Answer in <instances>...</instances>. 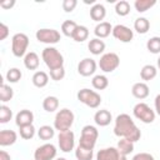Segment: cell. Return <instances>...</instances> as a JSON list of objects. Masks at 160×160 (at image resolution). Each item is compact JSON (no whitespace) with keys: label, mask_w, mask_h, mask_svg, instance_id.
Wrapping results in <instances>:
<instances>
[{"label":"cell","mask_w":160,"mask_h":160,"mask_svg":"<svg viewBox=\"0 0 160 160\" xmlns=\"http://www.w3.org/2000/svg\"><path fill=\"white\" fill-rule=\"evenodd\" d=\"M114 134L119 138L128 139L132 142L138 141L141 136V131L128 114H120L116 116L114 125Z\"/></svg>","instance_id":"6da1fadb"},{"label":"cell","mask_w":160,"mask_h":160,"mask_svg":"<svg viewBox=\"0 0 160 160\" xmlns=\"http://www.w3.org/2000/svg\"><path fill=\"white\" fill-rule=\"evenodd\" d=\"M41 58H42L45 65L50 70H54V69H58V68H62V65H64V58H62L61 52L56 48H52V46L45 48L42 50Z\"/></svg>","instance_id":"7a4b0ae2"},{"label":"cell","mask_w":160,"mask_h":160,"mask_svg":"<svg viewBox=\"0 0 160 160\" xmlns=\"http://www.w3.org/2000/svg\"><path fill=\"white\" fill-rule=\"evenodd\" d=\"M72 122H74V112L70 109L64 108L56 112L54 119V128L55 130H59V132L66 131L70 130Z\"/></svg>","instance_id":"3957f363"},{"label":"cell","mask_w":160,"mask_h":160,"mask_svg":"<svg viewBox=\"0 0 160 160\" xmlns=\"http://www.w3.org/2000/svg\"><path fill=\"white\" fill-rule=\"evenodd\" d=\"M98 136H99V131H98V129L95 126L85 125L82 128V130H81V136H80V140H79V145L81 148L94 150L96 140H98Z\"/></svg>","instance_id":"277c9868"},{"label":"cell","mask_w":160,"mask_h":160,"mask_svg":"<svg viewBox=\"0 0 160 160\" xmlns=\"http://www.w3.org/2000/svg\"><path fill=\"white\" fill-rule=\"evenodd\" d=\"M28 46H29V38L24 32H16L11 38V51L16 58L25 56L28 52Z\"/></svg>","instance_id":"5b68a950"},{"label":"cell","mask_w":160,"mask_h":160,"mask_svg":"<svg viewBox=\"0 0 160 160\" xmlns=\"http://www.w3.org/2000/svg\"><path fill=\"white\" fill-rule=\"evenodd\" d=\"M132 114L138 120L145 124H151L155 120V111L145 102H138L132 109Z\"/></svg>","instance_id":"8992f818"},{"label":"cell","mask_w":160,"mask_h":160,"mask_svg":"<svg viewBox=\"0 0 160 160\" xmlns=\"http://www.w3.org/2000/svg\"><path fill=\"white\" fill-rule=\"evenodd\" d=\"M78 100L80 102L85 104L86 106L91 108V109H95V108H98L101 104V96L96 91L90 90V89H81V90H79Z\"/></svg>","instance_id":"52a82bcc"},{"label":"cell","mask_w":160,"mask_h":160,"mask_svg":"<svg viewBox=\"0 0 160 160\" xmlns=\"http://www.w3.org/2000/svg\"><path fill=\"white\" fill-rule=\"evenodd\" d=\"M120 65V58L115 52H106L99 60V68L104 72H112Z\"/></svg>","instance_id":"ba28073f"},{"label":"cell","mask_w":160,"mask_h":160,"mask_svg":"<svg viewBox=\"0 0 160 160\" xmlns=\"http://www.w3.org/2000/svg\"><path fill=\"white\" fill-rule=\"evenodd\" d=\"M35 36L38 41L44 44H56L60 41V32L55 29H39Z\"/></svg>","instance_id":"9c48e42d"},{"label":"cell","mask_w":160,"mask_h":160,"mask_svg":"<svg viewBox=\"0 0 160 160\" xmlns=\"http://www.w3.org/2000/svg\"><path fill=\"white\" fill-rule=\"evenodd\" d=\"M58 142H59V148H60L61 151L70 152L75 146V135H74V132L71 130L59 132Z\"/></svg>","instance_id":"30bf717a"},{"label":"cell","mask_w":160,"mask_h":160,"mask_svg":"<svg viewBox=\"0 0 160 160\" xmlns=\"http://www.w3.org/2000/svg\"><path fill=\"white\" fill-rule=\"evenodd\" d=\"M56 148L52 144H44L34 152V160H52L56 156Z\"/></svg>","instance_id":"8fae6325"},{"label":"cell","mask_w":160,"mask_h":160,"mask_svg":"<svg viewBox=\"0 0 160 160\" xmlns=\"http://www.w3.org/2000/svg\"><path fill=\"white\" fill-rule=\"evenodd\" d=\"M111 34L116 40H119L121 42H130L132 40V38H134L132 30L130 28L125 26V25H121V24L115 25L112 28V32Z\"/></svg>","instance_id":"7c38bea8"},{"label":"cell","mask_w":160,"mask_h":160,"mask_svg":"<svg viewBox=\"0 0 160 160\" xmlns=\"http://www.w3.org/2000/svg\"><path fill=\"white\" fill-rule=\"evenodd\" d=\"M96 160H128L125 155H121L116 148H105L98 151Z\"/></svg>","instance_id":"4fadbf2b"},{"label":"cell","mask_w":160,"mask_h":160,"mask_svg":"<svg viewBox=\"0 0 160 160\" xmlns=\"http://www.w3.org/2000/svg\"><path fill=\"white\" fill-rule=\"evenodd\" d=\"M96 62L91 58H85L78 64V72L81 76H90L96 71Z\"/></svg>","instance_id":"5bb4252c"},{"label":"cell","mask_w":160,"mask_h":160,"mask_svg":"<svg viewBox=\"0 0 160 160\" xmlns=\"http://www.w3.org/2000/svg\"><path fill=\"white\" fill-rule=\"evenodd\" d=\"M32 121H34V114H32V111H30L28 109L20 110L15 116V122H16V125L19 128L26 126V125H31Z\"/></svg>","instance_id":"9a60e30c"},{"label":"cell","mask_w":160,"mask_h":160,"mask_svg":"<svg viewBox=\"0 0 160 160\" xmlns=\"http://www.w3.org/2000/svg\"><path fill=\"white\" fill-rule=\"evenodd\" d=\"M112 120V116H111V112L109 110H98L94 115V121L96 125L99 126H108Z\"/></svg>","instance_id":"2e32d148"},{"label":"cell","mask_w":160,"mask_h":160,"mask_svg":"<svg viewBox=\"0 0 160 160\" xmlns=\"http://www.w3.org/2000/svg\"><path fill=\"white\" fill-rule=\"evenodd\" d=\"M112 32V26L110 22L108 21H101L99 22L95 29H94V34L96 35L98 39H104V38H108L110 34Z\"/></svg>","instance_id":"e0dca14e"},{"label":"cell","mask_w":160,"mask_h":160,"mask_svg":"<svg viewBox=\"0 0 160 160\" xmlns=\"http://www.w3.org/2000/svg\"><path fill=\"white\" fill-rule=\"evenodd\" d=\"M16 139H18V135L14 130L5 129V130L0 131V145L1 146H10V145L15 144Z\"/></svg>","instance_id":"ac0fdd59"},{"label":"cell","mask_w":160,"mask_h":160,"mask_svg":"<svg viewBox=\"0 0 160 160\" xmlns=\"http://www.w3.org/2000/svg\"><path fill=\"white\" fill-rule=\"evenodd\" d=\"M131 94L136 98V99H145L149 96V86L145 82H135L131 88Z\"/></svg>","instance_id":"d6986e66"},{"label":"cell","mask_w":160,"mask_h":160,"mask_svg":"<svg viewBox=\"0 0 160 160\" xmlns=\"http://www.w3.org/2000/svg\"><path fill=\"white\" fill-rule=\"evenodd\" d=\"M40 60L36 52L34 51H29L25 56H24V65L28 70H36L39 68Z\"/></svg>","instance_id":"ffe728a7"},{"label":"cell","mask_w":160,"mask_h":160,"mask_svg":"<svg viewBox=\"0 0 160 160\" xmlns=\"http://www.w3.org/2000/svg\"><path fill=\"white\" fill-rule=\"evenodd\" d=\"M106 15V10H105V6L102 4H94L90 9V18L94 20V21H99L101 22V20H104Z\"/></svg>","instance_id":"44dd1931"},{"label":"cell","mask_w":160,"mask_h":160,"mask_svg":"<svg viewBox=\"0 0 160 160\" xmlns=\"http://www.w3.org/2000/svg\"><path fill=\"white\" fill-rule=\"evenodd\" d=\"M88 48H89V51L92 55H100L105 50V42L102 40H100V39H98V38H94V39H91L89 41Z\"/></svg>","instance_id":"7402d4cb"},{"label":"cell","mask_w":160,"mask_h":160,"mask_svg":"<svg viewBox=\"0 0 160 160\" xmlns=\"http://www.w3.org/2000/svg\"><path fill=\"white\" fill-rule=\"evenodd\" d=\"M116 149L119 150V152L121 155H129L130 152L134 151V142L128 140V139H124L121 138L119 141H118V145H116Z\"/></svg>","instance_id":"603a6c76"},{"label":"cell","mask_w":160,"mask_h":160,"mask_svg":"<svg viewBox=\"0 0 160 160\" xmlns=\"http://www.w3.org/2000/svg\"><path fill=\"white\" fill-rule=\"evenodd\" d=\"M156 74H158L156 68H155L154 65H150V64L144 65L142 69H141V71H140V76H141V79H142L144 81H150V80H152V79L156 76Z\"/></svg>","instance_id":"cb8c5ba5"},{"label":"cell","mask_w":160,"mask_h":160,"mask_svg":"<svg viewBox=\"0 0 160 160\" xmlns=\"http://www.w3.org/2000/svg\"><path fill=\"white\" fill-rule=\"evenodd\" d=\"M32 84L36 86V88H44L48 85L49 82V76L45 71H36L34 75H32Z\"/></svg>","instance_id":"d4e9b609"},{"label":"cell","mask_w":160,"mask_h":160,"mask_svg":"<svg viewBox=\"0 0 160 160\" xmlns=\"http://www.w3.org/2000/svg\"><path fill=\"white\" fill-rule=\"evenodd\" d=\"M42 108L48 112H54L59 108V99L56 96H46L42 100Z\"/></svg>","instance_id":"484cf974"},{"label":"cell","mask_w":160,"mask_h":160,"mask_svg":"<svg viewBox=\"0 0 160 160\" xmlns=\"http://www.w3.org/2000/svg\"><path fill=\"white\" fill-rule=\"evenodd\" d=\"M134 29L139 34H146L150 29V21L146 18H138L134 21Z\"/></svg>","instance_id":"4316f807"},{"label":"cell","mask_w":160,"mask_h":160,"mask_svg":"<svg viewBox=\"0 0 160 160\" xmlns=\"http://www.w3.org/2000/svg\"><path fill=\"white\" fill-rule=\"evenodd\" d=\"M89 38V30L86 26L84 25H78V28L75 29L74 34H72V39L78 42H82Z\"/></svg>","instance_id":"83f0119b"},{"label":"cell","mask_w":160,"mask_h":160,"mask_svg":"<svg viewBox=\"0 0 160 160\" xmlns=\"http://www.w3.org/2000/svg\"><path fill=\"white\" fill-rule=\"evenodd\" d=\"M91 84H92L94 89H96V90H104L109 85V79L105 75H95L92 78V80H91Z\"/></svg>","instance_id":"f1b7e54d"},{"label":"cell","mask_w":160,"mask_h":160,"mask_svg":"<svg viewBox=\"0 0 160 160\" xmlns=\"http://www.w3.org/2000/svg\"><path fill=\"white\" fill-rule=\"evenodd\" d=\"M75 156L78 160H92L94 150L85 149V148H81L80 145H78V148L75 150Z\"/></svg>","instance_id":"f546056e"},{"label":"cell","mask_w":160,"mask_h":160,"mask_svg":"<svg viewBox=\"0 0 160 160\" xmlns=\"http://www.w3.org/2000/svg\"><path fill=\"white\" fill-rule=\"evenodd\" d=\"M76 28H78V24H76L74 20H65V21L61 24V32H62L65 36L72 38V34H74V31H75Z\"/></svg>","instance_id":"4dcf8cb0"},{"label":"cell","mask_w":160,"mask_h":160,"mask_svg":"<svg viewBox=\"0 0 160 160\" xmlns=\"http://www.w3.org/2000/svg\"><path fill=\"white\" fill-rule=\"evenodd\" d=\"M54 135H55V130H54V128H51L49 125H42L38 130V136L41 140H50L54 138Z\"/></svg>","instance_id":"1f68e13d"},{"label":"cell","mask_w":160,"mask_h":160,"mask_svg":"<svg viewBox=\"0 0 160 160\" xmlns=\"http://www.w3.org/2000/svg\"><path fill=\"white\" fill-rule=\"evenodd\" d=\"M156 4L155 0H135L134 6L136 9V11L139 12H145L146 10H149L150 8H152Z\"/></svg>","instance_id":"d6a6232c"},{"label":"cell","mask_w":160,"mask_h":160,"mask_svg":"<svg viewBox=\"0 0 160 160\" xmlns=\"http://www.w3.org/2000/svg\"><path fill=\"white\" fill-rule=\"evenodd\" d=\"M14 96V90L10 88V85H6V84H1L0 86V100L2 102H6V101H10Z\"/></svg>","instance_id":"836d02e7"},{"label":"cell","mask_w":160,"mask_h":160,"mask_svg":"<svg viewBox=\"0 0 160 160\" xmlns=\"http://www.w3.org/2000/svg\"><path fill=\"white\" fill-rule=\"evenodd\" d=\"M146 49L151 54H159L160 52V36H152L146 42Z\"/></svg>","instance_id":"e575fe53"},{"label":"cell","mask_w":160,"mask_h":160,"mask_svg":"<svg viewBox=\"0 0 160 160\" xmlns=\"http://www.w3.org/2000/svg\"><path fill=\"white\" fill-rule=\"evenodd\" d=\"M115 12L120 16H126L130 12V4L126 0H120L115 4Z\"/></svg>","instance_id":"d590c367"},{"label":"cell","mask_w":160,"mask_h":160,"mask_svg":"<svg viewBox=\"0 0 160 160\" xmlns=\"http://www.w3.org/2000/svg\"><path fill=\"white\" fill-rule=\"evenodd\" d=\"M19 131H20V136H21L24 140H30V139L34 138L36 130H35L34 125L31 124V125H26V126L19 128Z\"/></svg>","instance_id":"8d00e7d4"},{"label":"cell","mask_w":160,"mask_h":160,"mask_svg":"<svg viewBox=\"0 0 160 160\" xmlns=\"http://www.w3.org/2000/svg\"><path fill=\"white\" fill-rule=\"evenodd\" d=\"M21 76H22V74H21L20 69H18V68H11L6 72V80L9 82H18L21 79Z\"/></svg>","instance_id":"74e56055"},{"label":"cell","mask_w":160,"mask_h":160,"mask_svg":"<svg viewBox=\"0 0 160 160\" xmlns=\"http://www.w3.org/2000/svg\"><path fill=\"white\" fill-rule=\"evenodd\" d=\"M12 118V111L9 106L6 105H1L0 106V122L1 124H6L8 121H10Z\"/></svg>","instance_id":"f35d334b"},{"label":"cell","mask_w":160,"mask_h":160,"mask_svg":"<svg viewBox=\"0 0 160 160\" xmlns=\"http://www.w3.org/2000/svg\"><path fill=\"white\" fill-rule=\"evenodd\" d=\"M65 76V69L64 66L62 68H58V69H54V70H50V78L55 81H59V80H62Z\"/></svg>","instance_id":"ab89813d"},{"label":"cell","mask_w":160,"mask_h":160,"mask_svg":"<svg viewBox=\"0 0 160 160\" xmlns=\"http://www.w3.org/2000/svg\"><path fill=\"white\" fill-rule=\"evenodd\" d=\"M76 5H78L76 0H64L62 1V9L66 12H71L76 8Z\"/></svg>","instance_id":"60d3db41"},{"label":"cell","mask_w":160,"mask_h":160,"mask_svg":"<svg viewBox=\"0 0 160 160\" xmlns=\"http://www.w3.org/2000/svg\"><path fill=\"white\" fill-rule=\"evenodd\" d=\"M131 160H155V158L149 152H139L134 155Z\"/></svg>","instance_id":"b9f144b4"},{"label":"cell","mask_w":160,"mask_h":160,"mask_svg":"<svg viewBox=\"0 0 160 160\" xmlns=\"http://www.w3.org/2000/svg\"><path fill=\"white\" fill-rule=\"evenodd\" d=\"M8 35H9V28L4 22H1L0 24V40L1 41L5 40L8 38Z\"/></svg>","instance_id":"7bdbcfd3"},{"label":"cell","mask_w":160,"mask_h":160,"mask_svg":"<svg viewBox=\"0 0 160 160\" xmlns=\"http://www.w3.org/2000/svg\"><path fill=\"white\" fill-rule=\"evenodd\" d=\"M15 5V0H8V1H1L0 2V6L2 8V9H11L12 6Z\"/></svg>","instance_id":"ee69618b"},{"label":"cell","mask_w":160,"mask_h":160,"mask_svg":"<svg viewBox=\"0 0 160 160\" xmlns=\"http://www.w3.org/2000/svg\"><path fill=\"white\" fill-rule=\"evenodd\" d=\"M154 104H155V111H156V114L160 116V94H158V95H156Z\"/></svg>","instance_id":"f6af8a7d"},{"label":"cell","mask_w":160,"mask_h":160,"mask_svg":"<svg viewBox=\"0 0 160 160\" xmlns=\"http://www.w3.org/2000/svg\"><path fill=\"white\" fill-rule=\"evenodd\" d=\"M0 160H11V156L5 150H1L0 151Z\"/></svg>","instance_id":"bcb514c9"},{"label":"cell","mask_w":160,"mask_h":160,"mask_svg":"<svg viewBox=\"0 0 160 160\" xmlns=\"http://www.w3.org/2000/svg\"><path fill=\"white\" fill-rule=\"evenodd\" d=\"M158 68L160 69V56H159V59H158Z\"/></svg>","instance_id":"7dc6e473"},{"label":"cell","mask_w":160,"mask_h":160,"mask_svg":"<svg viewBox=\"0 0 160 160\" xmlns=\"http://www.w3.org/2000/svg\"><path fill=\"white\" fill-rule=\"evenodd\" d=\"M56 160H66V159H65V158H58Z\"/></svg>","instance_id":"c3c4849f"}]
</instances>
